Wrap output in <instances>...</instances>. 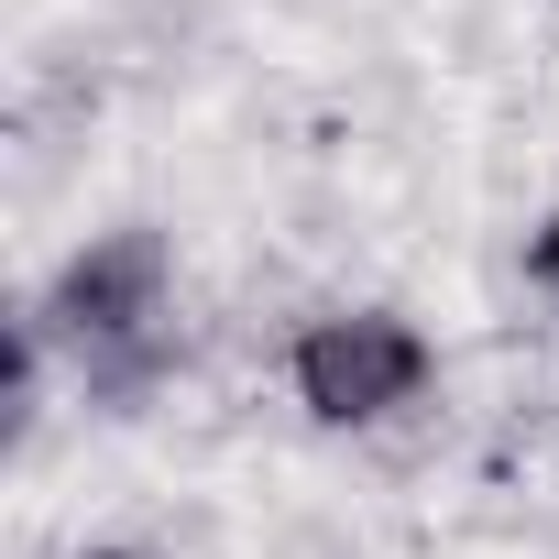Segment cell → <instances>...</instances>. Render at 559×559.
Here are the masks:
<instances>
[{"instance_id":"obj_1","label":"cell","mask_w":559,"mask_h":559,"mask_svg":"<svg viewBox=\"0 0 559 559\" xmlns=\"http://www.w3.org/2000/svg\"><path fill=\"white\" fill-rule=\"evenodd\" d=\"M88 417H143L187 373V274L165 219H110L56 252V274L12 308Z\"/></svg>"},{"instance_id":"obj_2","label":"cell","mask_w":559,"mask_h":559,"mask_svg":"<svg viewBox=\"0 0 559 559\" xmlns=\"http://www.w3.org/2000/svg\"><path fill=\"white\" fill-rule=\"evenodd\" d=\"M274 373H286V406L308 428L373 439V428H395V417H417L439 395V341H428V319H406L384 297H341V308H308L286 330V362Z\"/></svg>"},{"instance_id":"obj_3","label":"cell","mask_w":559,"mask_h":559,"mask_svg":"<svg viewBox=\"0 0 559 559\" xmlns=\"http://www.w3.org/2000/svg\"><path fill=\"white\" fill-rule=\"evenodd\" d=\"M526 286H537V297L559 308V198H548V219L526 230Z\"/></svg>"},{"instance_id":"obj_4","label":"cell","mask_w":559,"mask_h":559,"mask_svg":"<svg viewBox=\"0 0 559 559\" xmlns=\"http://www.w3.org/2000/svg\"><path fill=\"white\" fill-rule=\"evenodd\" d=\"M67 559H165V548H154V537H78Z\"/></svg>"}]
</instances>
